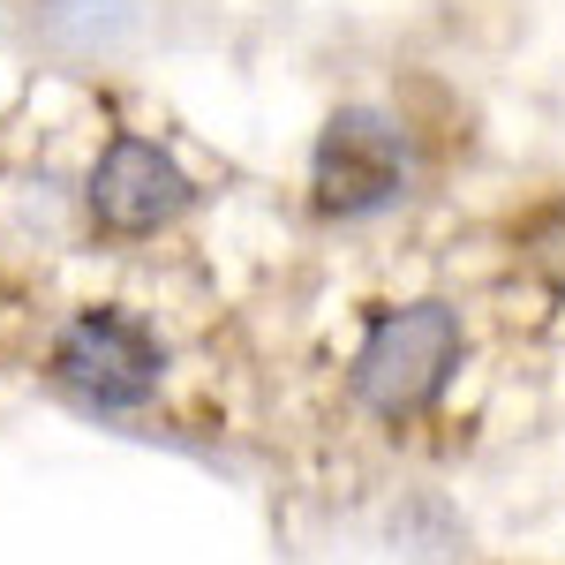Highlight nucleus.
<instances>
[{
  "instance_id": "f257e3e1",
  "label": "nucleus",
  "mask_w": 565,
  "mask_h": 565,
  "mask_svg": "<svg viewBox=\"0 0 565 565\" xmlns=\"http://www.w3.org/2000/svg\"><path fill=\"white\" fill-rule=\"evenodd\" d=\"M460 354H468V317L445 302V295L392 302V309H377V317L362 324V340H354L348 392H354L362 415H377V423L399 430V423L430 415L437 399H445Z\"/></svg>"
},
{
  "instance_id": "f03ea898",
  "label": "nucleus",
  "mask_w": 565,
  "mask_h": 565,
  "mask_svg": "<svg viewBox=\"0 0 565 565\" xmlns=\"http://www.w3.org/2000/svg\"><path fill=\"white\" fill-rule=\"evenodd\" d=\"M167 340L129 302H84L45 348V377L90 415H136L167 392Z\"/></svg>"
},
{
  "instance_id": "39448f33",
  "label": "nucleus",
  "mask_w": 565,
  "mask_h": 565,
  "mask_svg": "<svg viewBox=\"0 0 565 565\" xmlns=\"http://www.w3.org/2000/svg\"><path fill=\"white\" fill-rule=\"evenodd\" d=\"M68 23H84L76 31V45H114L121 31H129V0H45V31L53 39H68Z\"/></svg>"
},
{
  "instance_id": "7ed1b4c3",
  "label": "nucleus",
  "mask_w": 565,
  "mask_h": 565,
  "mask_svg": "<svg viewBox=\"0 0 565 565\" xmlns=\"http://www.w3.org/2000/svg\"><path fill=\"white\" fill-rule=\"evenodd\" d=\"M415 196V136L392 106L348 98L309 143V204L324 218H385Z\"/></svg>"
},
{
  "instance_id": "423d86ee",
  "label": "nucleus",
  "mask_w": 565,
  "mask_h": 565,
  "mask_svg": "<svg viewBox=\"0 0 565 565\" xmlns=\"http://www.w3.org/2000/svg\"><path fill=\"white\" fill-rule=\"evenodd\" d=\"M521 249H527V264H535V271H543V279L565 295V196H551L543 212H527Z\"/></svg>"
},
{
  "instance_id": "20e7f679",
  "label": "nucleus",
  "mask_w": 565,
  "mask_h": 565,
  "mask_svg": "<svg viewBox=\"0 0 565 565\" xmlns=\"http://www.w3.org/2000/svg\"><path fill=\"white\" fill-rule=\"evenodd\" d=\"M84 212L114 242H151V234H167V226H181V218L196 212V174L181 167L159 136L114 129L84 174Z\"/></svg>"
}]
</instances>
